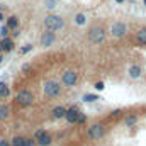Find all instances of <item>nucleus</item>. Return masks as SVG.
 I'll list each match as a JSON object with an SVG mask.
<instances>
[{
  "mask_svg": "<svg viewBox=\"0 0 146 146\" xmlns=\"http://www.w3.org/2000/svg\"><path fill=\"white\" fill-rule=\"evenodd\" d=\"M0 48H2L3 51H12V48H14V42H12V39H9V37L2 39V42H0Z\"/></svg>",
  "mask_w": 146,
  "mask_h": 146,
  "instance_id": "10",
  "label": "nucleus"
},
{
  "mask_svg": "<svg viewBox=\"0 0 146 146\" xmlns=\"http://www.w3.org/2000/svg\"><path fill=\"white\" fill-rule=\"evenodd\" d=\"M42 134H46V133H44L42 129H39V131H36V133H34V138H36V139H39V138H41Z\"/></svg>",
  "mask_w": 146,
  "mask_h": 146,
  "instance_id": "22",
  "label": "nucleus"
},
{
  "mask_svg": "<svg viewBox=\"0 0 146 146\" xmlns=\"http://www.w3.org/2000/svg\"><path fill=\"white\" fill-rule=\"evenodd\" d=\"M88 39H90V42H94V44L104 42V39H106L104 29H102V27H92L90 33H88Z\"/></svg>",
  "mask_w": 146,
  "mask_h": 146,
  "instance_id": "2",
  "label": "nucleus"
},
{
  "mask_svg": "<svg viewBox=\"0 0 146 146\" xmlns=\"http://www.w3.org/2000/svg\"><path fill=\"white\" fill-rule=\"evenodd\" d=\"M17 24H19V21H17V17H14V15L7 21V27H9V29H15Z\"/></svg>",
  "mask_w": 146,
  "mask_h": 146,
  "instance_id": "16",
  "label": "nucleus"
},
{
  "mask_svg": "<svg viewBox=\"0 0 146 146\" xmlns=\"http://www.w3.org/2000/svg\"><path fill=\"white\" fill-rule=\"evenodd\" d=\"M53 42H54V34H53V33H44V34L41 36V46L48 48V46H51Z\"/></svg>",
  "mask_w": 146,
  "mask_h": 146,
  "instance_id": "8",
  "label": "nucleus"
},
{
  "mask_svg": "<svg viewBox=\"0 0 146 146\" xmlns=\"http://www.w3.org/2000/svg\"><path fill=\"white\" fill-rule=\"evenodd\" d=\"M129 76H131V78H138V76H141V66L133 65V66L129 68Z\"/></svg>",
  "mask_w": 146,
  "mask_h": 146,
  "instance_id": "11",
  "label": "nucleus"
},
{
  "mask_svg": "<svg viewBox=\"0 0 146 146\" xmlns=\"http://www.w3.org/2000/svg\"><path fill=\"white\" fill-rule=\"evenodd\" d=\"M53 3H54V0H48V5H46V7H49V9H53V7H54Z\"/></svg>",
  "mask_w": 146,
  "mask_h": 146,
  "instance_id": "27",
  "label": "nucleus"
},
{
  "mask_svg": "<svg viewBox=\"0 0 146 146\" xmlns=\"http://www.w3.org/2000/svg\"><path fill=\"white\" fill-rule=\"evenodd\" d=\"M66 112H68V110L65 109V107H56V109L53 110L54 117H66Z\"/></svg>",
  "mask_w": 146,
  "mask_h": 146,
  "instance_id": "14",
  "label": "nucleus"
},
{
  "mask_svg": "<svg viewBox=\"0 0 146 146\" xmlns=\"http://www.w3.org/2000/svg\"><path fill=\"white\" fill-rule=\"evenodd\" d=\"M60 92H61V87H60V83H58V82L49 80V82H46V83H44V94H46L48 97H58V95H60Z\"/></svg>",
  "mask_w": 146,
  "mask_h": 146,
  "instance_id": "3",
  "label": "nucleus"
},
{
  "mask_svg": "<svg viewBox=\"0 0 146 146\" xmlns=\"http://www.w3.org/2000/svg\"><path fill=\"white\" fill-rule=\"evenodd\" d=\"M136 121H138V119H136L134 115H131V117L126 119V126H133V124H136Z\"/></svg>",
  "mask_w": 146,
  "mask_h": 146,
  "instance_id": "21",
  "label": "nucleus"
},
{
  "mask_svg": "<svg viewBox=\"0 0 146 146\" xmlns=\"http://www.w3.org/2000/svg\"><path fill=\"white\" fill-rule=\"evenodd\" d=\"M63 83L65 85H75L76 83V73H73V72H65L63 73Z\"/></svg>",
  "mask_w": 146,
  "mask_h": 146,
  "instance_id": "7",
  "label": "nucleus"
},
{
  "mask_svg": "<svg viewBox=\"0 0 146 146\" xmlns=\"http://www.w3.org/2000/svg\"><path fill=\"white\" fill-rule=\"evenodd\" d=\"M85 21H87L85 14H76V15H75V22H76L78 26H83V24H85Z\"/></svg>",
  "mask_w": 146,
  "mask_h": 146,
  "instance_id": "17",
  "label": "nucleus"
},
{
  "mask_svg": "<svg viewBox=\"0 0 146 146\" xmlns=\"http://www.w3.org/2000/svg\"><path fill=\"white\" fill-rule=\"evenodd\" d=\"M110 33H112V36H115V37H122L127 33V26L124 22H114L112 27H110Z\"/></svg>",
  "mask_w": 146,
  "mask_h": 146,
  "instance_id": "6",
  "label": "nucleus"
},
{
  "mask_svg": "<svg viewBox=\"0 0 146 146\" xmlns=\"http://www.w3.org/2000/svg\"><path fill=\"white\" fill-rule=\"evenodd\" d=\"M95 88H97V90H102V88H104V83H102V82L95 83Z\"/></svg>",
  "mask_w": 146,
  "mask_h": 146,
  "instance_id": "25",
  "label": "nucleus"
},
{
  "mask_svg": "<svg viewBox=\"0 0 146 146\" xmlns=\"http://www.w3.org/2000/svg\"><path fill=\"white\" fill-rule=\"evenodd\" d=\"M9 114H10V109H9L7 106L0 104V121H5V119L9 117Z\"/></svg>",
  "mask_w": 146,
  "mask_h": 146,
  "instance_id": "12",
  "label": "nucleus"
},
{
  "mask_svg": "<svg viewBox=\"0 0 146 146\" xmlns=\"http://www.w3.org/2000/svg\"><path fill=\"white\" fill-rule=\"evenodd\" d=\"M85 122V114H80V117H78V124H83Z\"/></svg>",
  "mask_w": 146,
  "mask_h": 146,
  "instance_id": "24",
  "label": "nucleus"
},
{
  "mask_svg": "<svg viewBox=\"0 0 146 146\" xmlns=\"http://www.w3.org/2000/svg\"><path fill=\"white\" fill-rule=\"evenodd\" d=\"M26 141H27V139H24L22 136H15V138L12 139V146H26Z\"/></svg>",
  "mask_w": 146,
  "mask_h": 146,
  "instance_id": "15",
  "label": "nucleus"
},
{
  "mask_svg": "<svg viewBox=\"0 0 146 146\" xmlns=\"http://www.w3.org/2000/svg\"><path fill=\"white\" fill-rule=\"evenodd\" d=\"M104 133H106V127H104L102 124H94V126L88 127L87 136H88L90 139H100V138L104 136Z\"/></svg>",
  "mask_w": 146,
  "mask_h": 146,
  "instance_id": "4",
  "label": "nucleus"
},
{
  "mask_svg": "<svg viewBox=\"0 0 146 146\" xmlns=\"http://www.w3.org/2000/svg\"><path fill=\"white\" fill-rule=\"evenodd\" d=\"M97 99H99V97H97V95H92V94H87V95L83 97L85 102H94V100H97Z\"/></svg>",
  "mask_w": 146,
  "mask_h": 146,
  "instance_id": "20",
  "label": "nucleus"
},
{
  "mask_svg": "<svg viewBox=\"0 0 146 146\" xmlns=\"http://www.w3.org/2000/svg\"><path fill=\"white\" fill-rule=\"evenodd\" d=\"M31 49H33V44H26V46L22 48V53H29Z\"/></svg>",
  "mask_w": 146,
  "mask_h": 146,
  "instance_id": "23",
  "label": "nucleus"
},
{
  "mask_svg": "<svg viewBox=\"0 0 146 146\" xmlns=\"http://www.w3.org/2000/svg\"><path fill=\"white\" fill-rule=\"evenodd\" d=\"M37 145H41V146L51 145V138H49V134H42V136L37 139Z\"/></svg>",
  "mask_w": 146,
  "mask_h": 146,
  "instance_id": "13",
  "label": "nucleus"
},
{
  "mask_svg": "<svg viewBox=\"0 0 146 146\" xmlns=\"http://www.w3.org/2000/svg\"><path fill=\"white\" fill-rule=\"evenodd\" d=\"M2 19H3V17H2V14H0V21H2Z\"/></svg>",
  "mask_w": 146,
  "mask_h": 146,
  "instance_id": "30",
  "label": "nucleus"
},
{
  "mask_svg": "<svg viewBox=\"0 0 146 146\" xmlns=\"http://www.w3.org/2000/svg\"><path fill=\"white\" fill-rule=\"evenodd\" d=\"M7 33H9V27H2V36H7Z\"/></svg>",
  "mask_w": 146,
  "mask_h": 146,
  "instance_id": "28",
  "label": "nucleus"
},
{
  "mask_svg": "<svg viewBox=\"0 0 146 146\" xmlns=\"http://www.w3.org/2000/svg\"><path fill=\"white\" fill-rule=\"evenodd\" d=\"M138 41L143 42V44H146V29H141V31L138 33Z\"/></svg>",
  "mask_w": 146,
  "mask_h": 146,
  "instance_id": "18",
  "label": "nucleus"
},
{
  "mask_svg": "<svg viewBox=\"0 0 146 146\" xmlns=\"http://www.w3.org/2000/svg\"><path fill=\"white\" fill-rule=\"evenodd\" d=\"M145 5H146V0H145Z\"/></svg>",
  "mask_w": 146,
  "mask_h": 146,
  "instance_id": "33",
  "label": "nucleus"
},
{
  "mask_svg": "<svg viewBox=\"0 0 146 146\" xmlns=\"http://www.w3.org/2000/svg\"><path fill=\"white\" fill-rule=\"evenodd\" d=\"M115 2H122V0H115Z\"/></svg>",
  "mask_w": 146,
  "mask_h": 146,
  "instance_id": "31",
  "label": "nucleus"
},
{
  "mask_svg": "<svg viewBox=\"0 0 146 146\" xmlns=\"http://www.w3.org/2000/svg\"><path fill=\"white\" fill-rule=\"evenodd\" d=\"M44 26H46V29H49V31H60V29H63L65 21H63L60 15H48V17L44 19Z\"/></svg>",
  "mask_w": 146,
  "mask_h": 146,
  "instance_id": "1",
  "label": "nucleus"
},
{
  "mask_svg": "<svg viewBox=\"0 0 146 146\" xmlns=\"http://www.w3.org/2000/svg\"><path fill=\"white\" fill-rule=\"evenodd\" d=\"M0 61H2V56H0Z\"/></svg>",
  "mask_w": 146,
  "mask_h": 146,
  "instance_id": "32",
  "label": "nucleus"
},
{
  "mask_svg": "<svg viewBox=\"0 0 146 146\" xmlns=\"http://www.w3.org/2000/svg\"><path fill=\"white\" fill-rule=\"evenodd\" d=\"M0 146H9V143H7L5 139H2V141H0Z\"/></svg>",
  "mask_w": 146,
  "mask_h": 146,
  "instance_id": "29",
  "label": "nucleus"
},
{
  "mask_svg": "<svg viewBox=\"0 0 146 146\" xmlns=\"http://www.w3.org/2000/svg\"><path fill=\"white\" fill-rule=\"evenodd\" d=\"M15 100H17L21 106H31L33 100H34V97H33V94H31L29 90H21V92L17 94Z\"/></svg>",
  "mask_w": 146,
  "mask_h": 146,
  "instance_id": "5",
  "label": "nucleus"
},
{
  "mask_svg": "<svg viewBox=\"0 0 146 146\" xmlns=\"http://www.w3.org/2000/svg\"><path fill=\"white\" fill-rule=\"evenodd\" d=\"M26 146H36V143H34L33 139H27V141H26Z\"/></svg>",
  "mask_w": 146,
  "mask_h": 146,
  "instance_id": "26",
  "label": "nucleus"
},
{
  "mask_svg": "<svg viewBox=\"0 0 146 146\" xmlns=\"http://www.w3.org/2000/svg\"><path fill=\"white\" fill-rule=\"evenodd\" d=\"M78 117H80V112H78L76 109H70L68 112H66V121L72 122V124L78 122Z\"/></svg>",
  "mask_w": 146,
  "mask_h": 146,
  "instance_id": "9",
  "label": "nucleus"
},
{
  "mask_svg": "<svg viewBox=\"0 0 146 146\" xmlns=\"http://www.w3.org/2000/svg\"><path fill=\"white\" fill-rule=\"evenodd\" d=\"M9 94H10L9 88H7L3 83H0V97H9Z\"/></svg>",
  "mask_w": 146,
  "mask_h": 146,
  "instance_id": "19",
  "label": "nucleus"
}]
</instances>
